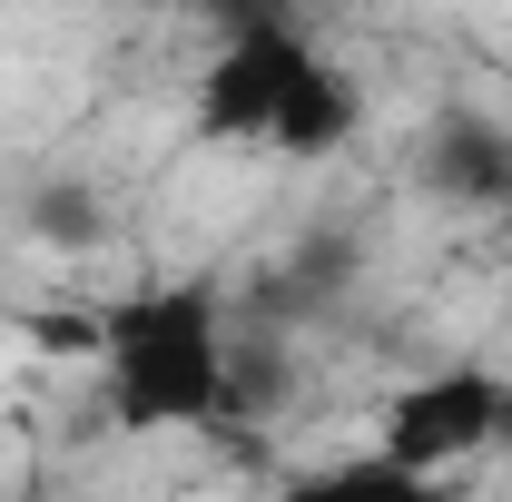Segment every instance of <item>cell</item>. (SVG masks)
<instances>
[{
    "label": "cell",
    "mask_w": 512,
    "mask_h": 502,
    "mask_svg": "<svg viewBox=\"0 0 512 502\" xmlns=\"http://www.w3.org/2000/svg\"><path fill=\"white\" fill-rule=\"evenodd\" d=\"M20 227H30L40 247L79 256V247H99V227H109V207H99V197H89V188H40V207H30Z\"/></svg>",
    "instance_id": "7"
},
{
    "label": "cell",
    "mask_w": 512,
    "mask_h": 502,
    "mask_svg": "<svg viewBox=\"0 0 512 502\" xmlns=\"http://www.w3.org/2000/svg\"><path fill=\"white\" fill-rule=\"evenodd\" d=\"M276 502H453L444 483H414L404 463H384L375 443H355V453H316V463H296Z\"/></svg>",
    "instance_id": "6"
},
{
    "label": "cell",
    "mask_w": 512,
    "mask_h": 502,
    "mask_svg": "<svg viewBox=\"0 0 512 502\" xmlns=\"http://www.w3.org/2000/svg\"><path fill=\"white\" fill-rule=\"evenodd\" d=\"M384 463H404L414 483H444L453 473H473L483 453H503L512 443V375L493 365H434V375H404L384 394L375 434H365Z\"/></svg>",
    "instance_id": "2"
},
{
    "label": "cell",
    "mask_w": 512,
    "mask_h": 502,
    "mask_svg": "<svg viewBox=\"0 0 512 502\" xmlns=\"http://www.w3.org/2000/svg\"><path fill=\"white\" fill-rule=\"evenodd\" d=\"M316 60L325 50L296 30V20H276V10L237 20V30L197 60V79H188L197 138H207V148H266L276 119H286V99H296V79H306Z\"/></svg>",
    "instance_id": "3"
},
{
    "label": "cell",
    "mask_w": 512,
    "mask_h": 502,
    "mask_svg": "<svg viewBox=\"0 0 512 502\" xmlns=\"http://www.w3.org/2000/svg\"><path fill=\"white\" fill-rule=\"evenodd\" d=\"M424 188L444 197V207H512V128L473 119V109L434 119V138H424Z\"/></svg>",
    "instance_id": "4"
},
{
    "label": "cell",
    "mask_w": 512,
    "mask_h": 502,
    "mask_svg": "<svg viewBox=\"0 0 512 502\" xmlns=\"http://www.w3.org/2000/svg\"><path fill=\"white\" fill-rule=\"evenodd\" d=\"M227 306L197 276H158V286H119L89 315V384H99V424L119 443L158 434H207L227 424Z\"/></svg>",
    "instance_id": "1"
},
{
    "label": "cell",
    "mask_w": 512,
    "mask_h": 502,
    "mask_svg": "<svg viewBox=\"0 0 512 502\" xmlns=\"http://www.w3.org/2000/svg\"><path fill=\"white\" fill-rule=\"evenodd\" d=\"M355 128H365V89H355V69L345 60H316L296 79V99H286V119L266 138V158H296V168H316L335 148H355Z\"/></svg>",
    "instance_id": "5"
}]
</instances>
